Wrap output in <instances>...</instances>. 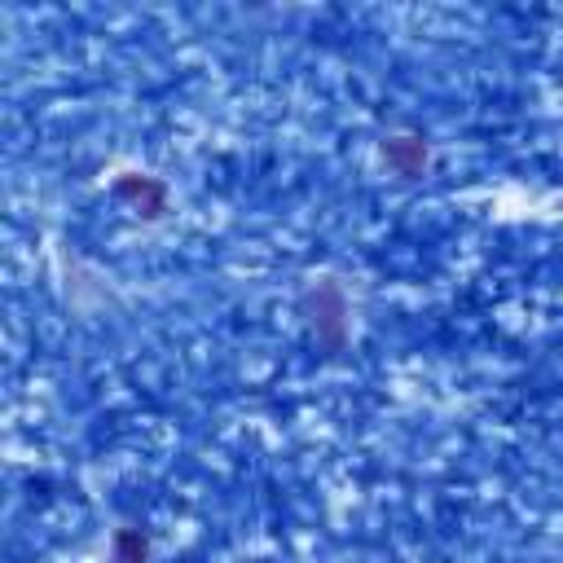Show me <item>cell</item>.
Segmentation results:
<instances>
[{
  "mask_svg": "<svg viewBox=\"0 0 563 563\" xmlns=\"http://www.w3.org/2000/svg\"><path fill=\"white\" fill-rule=\"evenodd\" d=\"M299 317L312 334V343L321 352H343L347 347V334H352V303H347V290L339 286V277H317L303 295H299Z\"/></svg>",
  "mask_w": 563,
  "mask_h": 563,
  "instance_id": "1",
  "label": "cell"
},
{
  "mask_svg": "<svg viewBox=\"0 0 563 563\" xmlns=\"http://www.w3.org/2000/svg\"><path fill=\"white\" fill-rule=\"evenodd\" d=\"M378 158L396 180H418L431 167V145L422 132H387L378 145Z\"/></svg>",
  "mask_w": 563,
  "mask_h": 563,
  "instance_id": "2",
  "label": "cell"
},
{
  "mask_svg": "<svg viewBox=\"0 0 563 563\" xmlns=\"http://www.w3.org/2000/svg\"><path fill=\"white\" fill-rule=\"evenodd\" d=\"M114 198L128 202L141 220H158L167 211V185L158 176H145V172H123L114 180Z\"/></svg>",
  "mask_w": 563,
  "mask_h": 563,
  "instance_id": "3",
  "label": "cell"
},
{
  "mask_svg": "<svg viewBox=\"0 0 563 563\" xmlns=\"http://www.w3.org/2000/svg\"><path fill=\"white\" fill-rule=\"evenodd\" d=\"M110 563H150V532L145 528H114Z\"/></svg>",
  "mask_w": 563,
  "mask_h": 563,
  "instance_id": "4",
  "label": "cell"
}]
</instances>
